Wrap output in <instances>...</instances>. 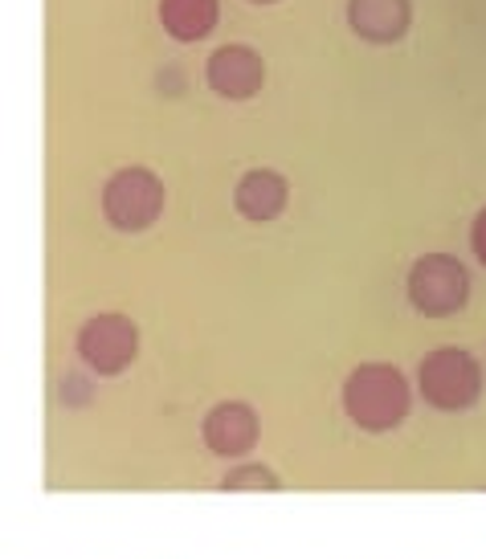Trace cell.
I'll return each mask as SVG.
<instances>
[{"label": "cell", "instance_id": "obj_1", "mask_svg": "<svg viewBox=\"0 0 486 559\" xmlns=\"http://www.w3.org/2000/svg\"><path fill=\"white\" fill-rule=\"evenodd\" d=\"M344 413L364 433H392L413 413V389L396 364H356L344 380Z\"/></svg>", "mask_w": 486, "mask_h": 559}, {"label": "cell", "instance_id": "obj_10", "mask_svg": "<svg viewBox=\"0 0 486 559\" xmlns=\"http://www.w3.org/2000/svg\"><path fill=\"white\" fill-rule=\"evenodd\" d=\"M221 16V0H159V25L176 41H201L213 33Z\"/></svg>", "mask_w": 486, "mask_h": 559}, {"label": "cell", "instance_id": "obj_5", "mask_svg": "<svg viewBox=\"0 0 486 559\" xmlns=\"http://www.w3.org/2000/svg\"><path fill=\"white\" fill-rule=\"evenodd\" d=\"M79 356L98 376H123L140 356V326L127 314L107 311L79 326Z\"/></svg>", "mask_w": 486, "mask_h": 559}, {"label": "cell", "instance_id": "obj_6", "mask_svg": "<svg viewBox=\"0 0 486 559\" xmlns=\"http://www.w3.org/2000/svg\"><path fill=\"white\" fill-rule=\"evenodd\" d=\"M201 437H204V445H209V453H217L225 462H241V457H250L253 445H258L262 420L253 413V404L221 401L204 413Z\"/></svg>", "mask_w": 486, "mask_h": 559}, {"label": "cell", "instance_id": "obj_13", "mask_svg": "<svg viewBox=\"0 0 486 559\" xmlns=\"http://www.w3.org/2000/svg\"><path fill=\"white\" fill-rule=\"evenodd\" d=\"M253 4H274V0H253Z\"/></svg>", "mask_w": 486, "mask_h": 559}, {"label": "cell", "instance_id": "obj_3", "mask_svg": "<svg viewBox=\"0 0 486 559\" xmlns=\"http://www.w3.org/2000/svg\"><path fill=\"white\" fill-rule=\"evenodd\" d=\"M164 213V180L152 168H119L103 185V217L119 234H143Z\"/></svg>", "mask_w": 486, "mask_h": 559}, {"label": "cell", "instance_id": "obj_2", "mask_svg": "<svg viewBox=\"0 0 486 559\" xmlns=\"http://www.w3.org/2000/svg\"><path fill=\"white\" fill-rule=\"evenodd\" d=\"M417 392L438 413H466L483 401V364L462 347H438L417 368Z\"/></svg>", "mask_w": 486, "mask_h": 559}, {"label": "cell", "instance_id": "obj_4", "mask_svg": "<svg viewBox=\"0 0 486 559\" xmlns=\"http://www.w3.org/2000/svg\"><path fill=\"white\" fill-rule=\"evenodd\" d=\"M408 302L425 319H450L471 302V274L454 253H422L408 270Z\"/></svg>", "mask_w": 486, "mask_h": 559}, {"label": "cell", "instance_id": "obj_11", "mask_svg": "<svg viewBox=\"0 0 486 559\" xmlns=\"http://www.w3.org/2000/svg\"><path fill=\"white\" fill-rule=\"evenodd\" d=\"M221 490H241V495H266V490H283V478L266 466V462H234L221 478Z\"/></svg>", "mask_w": 486, "mask_h": 559}, {"label": "cell", "instance_id": "obj_12", "mask_svg": "<svg viewBox=\"0 0 486 559\" xmlns=\"http://www.w3.org/2000/svg\"><path fill=\"white\" fill-rule=\"evenodd\" d=\"M471 246H474V258L486 265V209H478V217L471 225Z\"/></svg>", "mask_w": 486, "mask_h": 559}, {"label": "cell", "instance_id": "obj_8", "mask_svg": "<svg viewBox=\"0 0 486 559\" xmlns=\"http://www.w3.org/2000/svg\"><path fill=\"white\" fill-rule=\"evenodd\" d=\"M347 25L372 46H392L413 25V0H347Z\"/></svg>", "mask_w": 486, "mask_h": 559}, {"label": "cell", "instance_id": "obj_9", "mask_svg": "<svg viewBox=\"0 0 486 559\" xmlns=\"http://www.w3.org/2000/svg\"><path fill=\"white\" fill-rule=\"evenodd\" d=\"M286 201H291V188H286V176H278L274 168H253L246 171L234 188V209L246 221H274L283 217Z\"/></svg>", "mask_w": 486, "mask_h": 559}, {"label": "cell", "instance_id": "obj_7", "mask_svg": "<svg viewBox=\"0 0 486 559\" xmlns=\"http://www.w3.org/2000/svg\"><path fill=\"white\" fill-rule=\"evenodd\" d=\"M204 82L221 94V98H234V103H246L262 91L266 82V62L262 53L250 46H221L209 66H204Z\"/></svg>", "mask_w": 486, "mask_h": 559}]
</instances>
